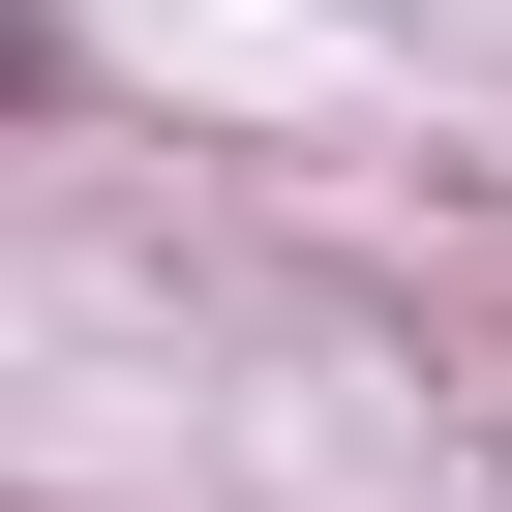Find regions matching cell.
I'll use <instances>...</instances> for the list:
<instances>
[{
    "instance_id": "obj_1",
    "label": "cell",
    "mask_w": 512,
    "mask_h": 512,
    "mask_svg": "<svg viewBox=\"0 0 512 512\" xmlns=\"http://www.w3.org/2000/svg\"><path fill=\"white\" fill-rule=\"evenodd\" d=\"M61 91H91V61H61V31H31V0H0V121H61Z\"/></svg>"
}]
</instances>
